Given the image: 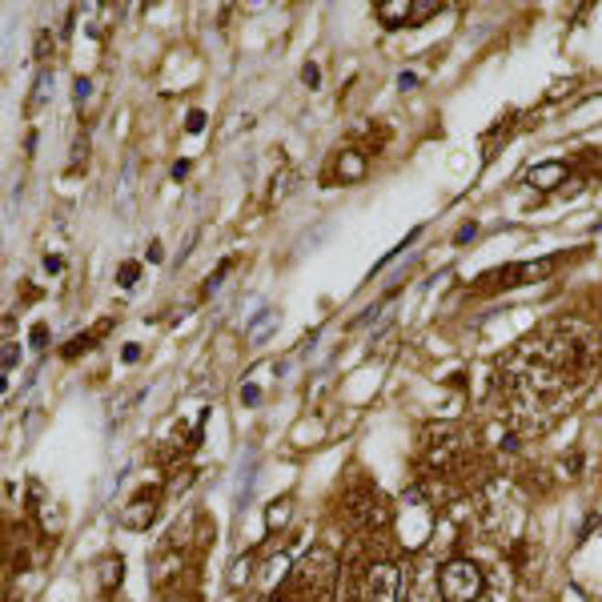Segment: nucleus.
Returning <instances> with one entry per match:
<instances>
[{"instance_id": "obj_1", "label": "nucleus", "mask_w": 602, "mask_h": 602, "mask_svg": "<svg viewBox=\"0 0 602 602\" xmlns=\"http://www.w3.org/2000/svg\"><path fill=\"white\" fill-rule=\"evenodd\" d=\"M598 369V337L582 321H550L502 358L498 398L522 434H538L590 386Z\"/></svg>"}, {"instance_id": "obj_2", "label": "nucleus", "mask_w": 602, "mask_h": 602, "mask_svg": "<svg viewBox=\"0 0 602 602\" xmlns=\"http://www.w3.org/2000/svg\"><path fill=\"white\" fill-rule=\"evenodd\" d=\"M482 590H486V575L478 562L450 558L446 566H438V595L446 602H478Z\"/></svg>"}, {"instance_id": "obj_3", "label": "nucleus", "mask_w": 602, "mask_h": 602, "mask_svg": "<svg viewBox=\"0 0 602 602\" xmlns=\"http://www.w3.org/2000/svg\"><path fill=\"white\" fill-rule=\"evenodd\" d=\"M358 598L361 602H398L401 598V570L386 558L369 562L358 578Z\"/></svg>"}, {"instance_id": "obj_4", "label": "nucleus", "mask_w": 602, "mask_h": 602, "mask_svg": "<svg viewBox=\"0 0 602 602\" xmlns=\"http://www.w3.org/2000/svg\"><path fill=\"white\" fill-rule=\"evenodd\" d=\"M334 578H337V562L329 550H309L306 562L297 566V586L306 598H329Z\"/></svg>"}, {"instance_id": "obj_5", "label": "nucleus", "mask_w": 602, "mask_h": 602, "mask_svg": "<svg viewBox=\"0 0 602 602\" xmlns=\"http://www.w3.org/2000/svg\"><path fill=\"white\" fill-rule=\"evenodd\" d=\"M398 530H401V542H406V546H421V542L430 538V530H434V510H430V502L421 498V490H410L406 502H401Z\"/></svg>"}, {"instance_id": "obj_6", "label": "nucleus", "mask_w": 602, "mask_h": 602, "mask_svg": "<svg viewBox=\"0 0 602 602\" xmlns=\"http://www.w3.org/2000/svg\"><path fill=\"white\" fill-rule=\"evenodd\" d=\"M157 502H161V490L145 486L125 510H120V526L125 530H149L153 526V518H157Z\"/></svg>"}, {"instance_id": "obj_7", "label": "nucleus", "mask_w": 602, "mask_h": 602, "mask_svg": "<svg viewBox=\"0 0 602 602\" xmlns=\"http://www.w3.org/2000/svg\"><path fill=\"white\" fill-rule=\"evenodd\" d=\"M555 269V261H530V265H510V269H498V274H486L482 281L486 285H530V281H542Z\"/></svg>"}, {"instance_id": "obj_8", "label": "nucleus", "mask_w": 602, "mask_h": 602, "mask_svg": "<svg viewBox=\"0 0 602 602\" xmlns=\"http://www.w3.org/2000/svg\"><path fill=\"white\" fill-rule=\"evenodd\" d=\"M349 518H358L361 526H386V522H394V510H389V502L381 494H361L354 498V506H349Z\"/></svg>"}, {"instance_id": "obj_9", "label": "nucleus", "mask_w": 602, "mask_h": 602, "mask_svg": "<svg viewBox=\"0 0 602 602\" xmlns=\"http://www.w3.org/2000/svg\"><path fill=\"white\" fill-rule=\"evenodd\" d=\"M526 181L535 189H555V185H562V181H566V165H562V161H546V165H535L526 173Z\"/></svg>"}, {"instance_id": "obj_10", "label": "nucleus", "mask_w": 602, "mask_h": 602, "mask_svg": "<svg viewBox=\"0 0 602 602\" xmlns=\"http://www.w3.org/2000/svg\"><path fill=\"white\" fill-rule=\"evenodd\" d=\"M381 25H414V0H386L378 5Z\"/></svg>"}, {"instance_id": "obj_11", "label": "nucleus", "mask_w": 602, "mask_h": 602, "mask_svg": "<svg viewBox=\"0 0 602 602\" xmlns=\"http://www.w3.org/2000/svg\"><path fill=\"white\" fill-rule=\"evenodd\" d=\"M337 177L341 181H361L366 177V157H361L358 149H346V153L337 157Z\"/></svg>"}, {"instance_id": "obj_12", "label": "nucleus", "mask_w": 602, "mask_h": 602, "mask_svg": "<svg viewBox=\"0 0 602 602\" xmlns=\"http://www.w3.org/2000/svg\"><path fill=\"white\" fill-rule=\"evenodd\" d=\"M120 578H125V562H120V558H105V562H100V590H117Z\"/></svg>"}, {"instance_id": "obj_13", "label": "nucleus", "mask_w": 602, "mask_h": 602, "mask_svg": "<svg viewBox=\"0 0 602 602\" xmlns=\"http://www.w3.org/2000/svg\"><path fill=\"white\" fill-rule=\"evenodd\" d=\"M48 85H53V73H48V68H45V73H40V77H36V88H33V100H28V113H36V109H40V105H45V97H48Z\"/></svg>"}, {"instance_id": "obj_14", "label": "nucleus", "mask_w": 602, "mask_h": 602, "mask_svg": "<svg viewBox=\"0 0 602 602\" xmlns=\"http://www.w3.org/2000/svg\"><path fill=\"white\" fill-rule=\"evenodd\" d=\"M285 570H289V558H285V555L269 558V566H265V586H277V582L285 578Z\"/></svg>"}, {"instance_id": "obj_15", "label": "nucleus", "mask_w": 602, "mask_h": 602, "mask_svg": "<svg viewBox=\"0 0 602 602\" xmlns=\"http://www.w3.org/2000/svg\"><path fill=\"white\" fill-rule=\"evenodd\" d=\"M289 189H294V173H277L274 189H269V205H277L281 197H289Z\"/></svg>"}, {"instance_id": "obj_16", "label": "nucleus", "mask_w": 602, "mask_h": 602, "mask_svg": "<svg viewBox=\"0 0 602 602\" xmlns=\"http://www.w3.org/2000/svg\"><path fill=\"white\" fill-rule=\"evenodd\" d=\"M285 518H289V502H274V506L265 510V526H269V530L285 526Z\"/></svg>"}, {"instance_id": "obj_17", "label": "nucleus", "mask_w": 602, "mask_h": 602, "mask_svg": "<svg viewBox=\"0 0 602 602\" xmlns=\"http://www.w3.org/2000/svg\"><path fill=\"white\" fill-rule=\"evenodd\" d=\"M137 277H140V265H137V261H125V265L117 269V281H120V289H133V285H137Z\"/></svg>"}, {"instance_id": "obj_18", "label": "nucleus", "mask_w": 602, "mask_h": 602, "mask_svg": "<svg viewBox=\"0 0 602 602\" xmlns=\"http://www.w3.org/2000/svg\"><path fill=\"white\" fill-rule=\"evenodd\" d=\"M434 13H441L438 0H414V25L418 20H426V16H434Z\"/></svg>"}, {"instance_id": "obj_19", "label": "nucleus", "mask_w": 602, "mask_h": 602, "mask_svg": "<svg viewBox=\"0 0 602 602\" xmlns=\"http://www.w3.org/2000/svg\"><path fill=\"white\" fill-rule=\"evenodd\" d=\"M93 93V85H88V77H77V85H73V100L77 105H85V97Z\"/></svg>"}, {"instance_id": "obj_20", "label": "nucleus", "mask_w": 602, "mask_h": 602, "mask_svg": "<svg viewBox=\"0 0 602 602\" xmlns=\"http://www.w3.org/2000/svg\"><path fill=\"white\" fill-rule=\"evenodd\" d=\"M16 354H20V349H16V341H5V358H0V366H5V374H8V369H13V366H16Z\"/></svg>"}, {"instance_id": "obj_21", "label": "nucleus", "mask_w": 602, "mask_h": 602, "mask_svg": "<svg viewBox=\"0 0 602 602\" xmlns=\"http://www.w3.org/2000/svg\"><path fill=\"white\" fill-rule=\"evenodd\" d=\"M269 326H274V314H265V317H261L257 326L249 329V337H254V341H257V337H265V334H269Z\"/></svg>"}, {"instance_id": "obj_22", "label": "nucleus", "mask_w": 602, "mask_h": 602, "mask_svg": "<svg viewBox=\"0 0 602 602\" xmlns=\"http://www.w3.org/2000/svg\"><path fill=\"white\" fill-rule=\"evenodd\" d=\"M201 129H205V113L193 109V113H189V133H201Z\"/></svg>"}, {"instance_id": "obj_23", "label": "nucleus", "mask_w": 602, "mask_h": 602, "mask_svg": "<svg viewBox=\"0 0 602 602\" xmlns=\"http://www.w3.org/2000/svg\"><path fill=\"white\" fill-rule=\"evenodd\" d=\"M28 341H33V349H40L48 341V329L45 326H33V334H28Z\"/></svg>"}, {"instance_id": "obj_24", "label": "nucleus", "mask_w": 602, "mask_h": 602, "mask_svg": "<svg viewBox=\"0 0 602 602\" xmlns=\"http://www.w3.org/2000/svg\"><path fill=\"white\" fill-rule=\"evenodd\" d=\"M48 48H53V36L40 33V36H36V57H48Z\"/></svg>"}, {"instance_id": "obj_25", "label": "nucleus", "mask_w": 602, "mask_h": 602, "mask_svg": "<svg viewBox=\"0 0 602 602\" xmlns=\"http://www.w3.org/2000/svg\"><path fill=\"white\" fill-rule=\"evenodd\" d=\"M301 80H306V85H317V80H321L317 65H306V68H301Z\"/></svg>"}, {"instance_id": "obj_26", "label": "nucleus", "mask_w": 602, "mask_h": 602, "mask_svg": "<svg viewBox=\"0 0 602 602\" xmlns=\"http://www.w3.org/2000/svg\"><path fill=\"white\" fill-rule=\"evenodd\" d=\"M45 269H48V274H60V269H65V261H60L57 254H48L45 257Z\"/></svg>"}, {"instance_id": "obj_27", "label": "nucleus", "mask_w": 602, "mask_h": 602, "mask_svg": "<svg viewBox=\"0 0 602 602\" xmlns=\"http://www.w3.org/2000/svg\"><path fill=\"white\" fill-rule=\"evenodd\" d=\"M257 398H261V389H257V386H245V389H241V401H245V406H254Z\"/></svg>"}, {"instance_id": "obj_28", "label": "nucleus", "mask_w": 602, "mask_h": 602, "mask_svg": "<svg viewBox=\"0 0 602 602\" xmlns=\"http://www.w3.org/2000/svg\"><path fill=\"white\" fill-rule=\"evenodd\" d=\"M245 570H249V562L241 558V562H237V570H234V586H241V582H245Z\"/></svg>"}, {"instance_id": "obj_29", "label": "nucleus", "mask_w": 602, "mask_h": 602, "mask_svg": "<svg viewBox=\"0 0 602 602\" xmlns=\"http://www.w3.org/2000/svg\"><path fill=\"white\" fill-rule=\"evenodd\" d=\"M145 257H149V261H153V265H157V261H161V257H165V249H161V245H157V241H153V245H149V249H145Z\"/></svg>"}, {"instance_id": "obj_30", "label": "nucleus", "mask_w": 602, "mask_h": 602, "mask_svg": "<svg viewBox=\"0 0 602 602\" xmlns=\"http://www.w3.org/2000/svg\"><path fill=\"white\" fill-rule=\"evenodd\" d=\"M398 85H401V88H414V85H418V77H414V73H401V77H398Z\"/></svg>"}, {"instance_id": "obj_31", "label": "nucleus", "mask_w": 602, "mask_h": 602, "mask_svg": "<svg viewBox=\"0 0 602 602\" xmlns=\"http://www.w3.org/2000/svg\"><path fill=\"white\" fill-rule=\"evenodd\" d=\"M189 173V161H177V165H173V177L181 181V177H185Z\"/></svg>"}, {"instance_id": "obj_32", "label": "nucleus", "mask_w": 602, "mask_h": 602, "mask_svg": "<svg viewBox=\"0 0 602 602\" xmlns=\"http://www.w3.org/2000/svg\"><path fill=\"white\" fill-rule=\"evenodd\" d=\"M140 358V346H125V361H137Z\"/></svg>"}]
</instances>
